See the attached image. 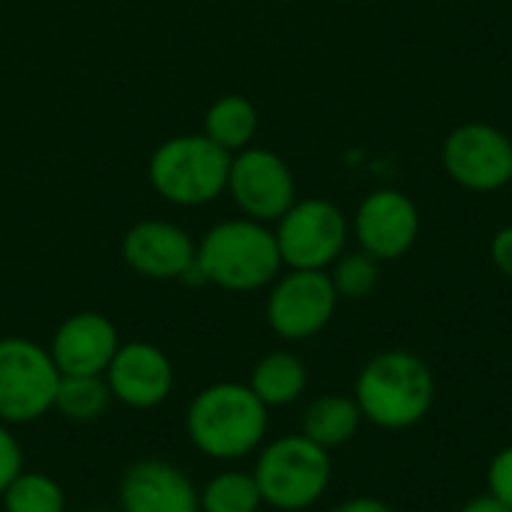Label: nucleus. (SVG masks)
I'll return each mask as SVG.
<instances>
[{"label":"nucleus","mask_w":512,"mask_h":512,"mask_svg":"<svg viewBox=\"0 0 512 512\" xmlns=\"http://www.w3.org/2000/svg\"><path fill=\"white\" fill-rule=\"evenodd\" d=\"M336 285L324 270H291L267 297V324L288 342L321 333L336 312Z\"/></svg>","instance_id":"obj_8"},{"label":"nucleus","mask_w":512,"mask_h":512,"mask_svg":"<svg viewBox=\"0 0 512 512\" xmlns=\"http://www.w3.org/2000/svg\"><path fill=\"white\" fill-rule=\"evenodd\" d=\"M492 258H495V264L507 276H512V228H504V231L495 234V240H492Z\"/></svg>","instance_id":"obj_25"},{"label":"nucleus","mask_w":512,"mask_h":512,"mask_svg":"<svg viewBox=\"0 0 512 512\" xmlns=\"http://www.w3.org/2000/svg\"><path fill=\"white\" fill-rule=\"evenodd\" d=\"M354 399L363 411V420L393 432L411 429L432 408L435 378L417 354L384 351L363 366Z\"/></svg>","instance_id":"obj_3"},{"label":"nucleus","mask_w":512,"mask_h":512,"mask_svg":"<svg viewBox=\"0 0 512 512\" xmlns=\"http://www.w3.org/2000/svg\"><path fill=\"white\" fill-rule=\"evenodd\" d=\"M420 231V216L411 198L393 189L372 192L357 213V240L372 258L405 255Z\"/></svg>","instance_id":"obj_15"},{"label":"nucleus","mask_w":512,"mask_h":512,"mask_svg":"<svg viewBox=\"0 0 512 512\" xmlns=\"http://www.w3.org/2000/svg\"><path fill=\"white\" fill-rule=\"evenodd\" d=\"M330 279H333L339 297L360 300V297L372 294V288L378 285V258H372L369 252L345 255V258H339L336 273Z\"/></svg>","instance_id":"obj_22"},{"label":"nucleus","mask_w":512,"mask_h":512,"mask_svg":"<svg viewBox=\"0 0 512 512\" xmlns=\"http://www.w3.org/2000/svg\"><path fill=\"white\" fill-rule=\"evenodd\" d=\"M444 165L468 189H477V192L498 189L510 183V138L486 123L459 126L444 144Z\"/></svg>","instance_id":"obj_11"},{"label":"nucleus","mask_w":512,"mask_h":512,"mask_svg":"<svg viewBox=\"0 0 512 512\" xmlns=\"http://www.w3.org/2000/svg\"><path fill=\"white\" fill-rule=\"evenodd\" d=\"M270 426V408L249 384L219 381L198 390L186 408V435L198 453L216 462H237L255 453Z\"/></svg>","instance_id":"obj_1"},{"label":"nucleus","mask_w":512,"mask_h":512,"mask_svg":"<svg viewBox=\"0 0 512 512\" xmlns=\"http://www.w3.org/2000/svg\"><path fill=\"white\" fill-rule=\"evenodd\" d=\"M225 192H231L246 219L276 222L294 207V174L273 150L246 147L231 156Z\"/></svg>","instance_id":"obj_9"},{"label":"nucleus","mask_w":512,"mask_h":512,"mask_svg":"<svg viewBox=\"0 0 512 512\" xmlns=\"http://www.w3.org/2000/svg\"><path fill=\"white\" fill-rule=\"evenodd\" d=\"M111 402L105 375H60L57 381L54 411L69 423H96Z\"/></svg>","instance_id":"obj_19"},{"label":"nucleus","mask_w":512,"mask_h":512,"mask_svg":"<svg viewBox=\"0 0 512 512\" xmlns=\"http://www.w3.org/2000/svg\"><path fill=\"white\" fill-rule=\"evenodd\" d=\"M489 495L512 510V447H504L489 465Z\"/></svg>","instance_id":"obj_24"},{"label":"nucleus","mask_w":512,"mask_h":512,"mask_svg":"<svg viewBox=\"0 0 512 512\" xmlns=\"http://www.w3.org/2000/svg\"><path fill=\"white\" fill-rule=\"evenodd\" d=\"M309 384L306 363L291 351H273L261 357L252 369L249 387L267 408H288L294 405Z\"/></svg>","instance_id":"obj_17"},{"label":"nucleus","mask_w":512,"mask_h":512,"mask_svg":"<svg viewBox=\"0 0 512 512\" xmlns=\"http://www.w3.org/2000/svg\"><path fill=\"white\" fill-rule=\"evenodd\" d=\"M459 512H512L507 504H501L498 498H492V495H483V498H474V501H468L465 507Z\"/></svg>","instance_id":"obj_27"},{"label":"nucleus","mask_w":512,"mask_h":512,"mask_svg":"<svg viewBox=\"0 0 512 512\" xmlns=\"http://www.w3.org/2000/svg\"><path fill=\"white\" fill-rule=\"evenodd\" d=\"M279 3H291V0H279Z\"/></svg>","instance_id":"obj_28"},{"label":"nucleus","mask_w":512,"mask_h":512,"mask_svg":"<svg viewBox=\"0 0 512 512\" xmlns=\"http://www.w3.org/2000/svg\"><path fill=\"white\" fill-rule=\"evenodd\" d=\"M24 471V450L12 432V426H6L0 420V495L6 492V486Z\"/></svg>","instance_id":"obj_23"},{"label":"nucleus","mask_w":512,"mask_h":512,"mask_svg":"<svg viewBox=\"0 0 512 512\" xmlns=\"http://www.w3.org/2000/svg\"><path fill=\"white\" fill-rule=\"evenodd\" d=\"M261 504L258 483L246 471H219L198 489L201 512H258Z\"/></svg>","instance_id":"obj_20"},{"label":"nucleus","mask_w":512,"mask_h":512,"mask_svg":"<svg viewBox=\"0 0 512 512\" xmlns=\"http://www.w3.org/2000/svg\"><path fill=\"white\" fill-rule=\"evenodd\" d=\"M3 512H66L63 486L39 471H21L0 495Z\"/></svg>","instance_id":"obj_21"},{"label":"nucleus","mask_w":512,"mask_h":512,"mask_svg":"<svg viewBox=\"0 0 512 512\" xmlns=\"http://www.w3.org/2000/svg\"><path fill=\"white\" fill-rule=\"evenodd\" d=\"M117 501L123 512H201L192 477L165 459H141L120 477Z\"/></svg>","instance_id":"obj_13"},{"label":"nucleus","mask_w":512,"mask_h":512,"mask_svg":"<svg viewBox=\"0 0 512 512\" xmlns=\"http://www.w3.org/2000/svg\"><path fill=\"white\" fill-rule=\"evenodd\" d=\"M261 501L276 512H300L318 504L330 486L333 462L330 450L318 447L306 435H282L258 453L252 471Z\"/></svg>","instance_id":"obj_5"},{"label":"nucleus","mask_w":512,"mask_h":512,"mask_svg":"<svg viewBox=\"0 0 512 512\" xmlns=\"http://www.w3.org/2000/svg\"><path fill=\"white\" fill-rule=\"evenodd\" d=\"M195 267L204 282L246 294L276 282L282 255L276 234L264 222L228 219L195 243Z\"/></svg>","instance_id":"obj_2"},{"label":"nucleus","mask_w":512,"mask_h":512,"mask_svg":"<svg viewBox=\"0 0 512 512\" xmlns=\"http://www.w3.org/2000/svg\"><path fill=\"white\" fill-rule=\"evenodd\" d=\"M330 512H396L387 501L381 498H351L339 507H333Z\"/></svg>","instance_id":"obj_26"},{"label":"nucleus","mask_w":512,"mask_h":512,"mask_svg":"<svg viewBox=\"0 0 512 512\" xmlns=\"http://www.w3.org/2000/svg\"><path fill=\"white\" fill-rule=\"evenodd\" d=\"M105 381L114 402L135 411H150L171 396L174 363L153 342H120L105 369Z\"/></svg>","instance_id":"obj_10"},{"label":"nucleus","mask_w":512,"mask_h":512,"mask_svg":"<svg viewBox=\"0 0 512 512\" xmlns=\"http://www.w3.org/2000/svg\"><path fill=\"white\" fill-rule=\"evenodd\" d=\"M363 423V411L354 396H321L306 405L300 420V435L324 450L348 444Z\"/></svg>","instance_id":"obj_16"},{"label":"nucleus","mask_w":512,"mask_h":512,"mask_svg":"<svg viewBox=\"0 0 512 512\" xmlns=\"http://www.w3.org/2000/svg\"><path fill=\"white\" fill-rule=\"evenodd\" d=\"M231 153L201 135H174L150 156L153 192L177 207H201L228 189Z\"/></svg>","instance_id":"obj_4"},{"label":"nucleus","mask_w":512,"mask_h":512,"mask_svg":"<svg viewBox=\"0 0 512 512\" xmlns=\"http://www.w3.org/2000/svg\"><path fill=\"white\" fill-rule=\"evenodd\" d=\"M345 240L348 225L342 210L321 198L294 204L276 228L282 264L291 270H324L342 255Z\"/></svg>","instance_id":"obj_7"},{"label":"nucleus","mask_w":512,"mask_h":512,"mask_svg":"<svg viewBox=\"0 0 512 512\" xmlns=\"http://www.w3.org/2000/svg\"><path fill=\"white\" fill-rule=\"evenodd\" d=\"M120 348L117 327L99 312H75L60 321L48 354L60 375H105Z\"/></svg>","instance_id":"obj_14"},{"label":"nucleus","mask_w":512,"mask_h":512,"mask_svg":"<svg viewBox=\"0 0 512 512\" xmlns=\"http://www.w3.org/2000/svg\"><path fill=\"white\" fill-rule=\"evenodd\" d=\"M510 183H512V174H510Z\"/></svg>","instance_id":"obj_29"},{"label":"nucleus","mask_w":512,"mask_h":512,"mask_svg":"<svg viewBox=\"0 0 512 512\" xmlns=\"http://www.w3.org/2000/svg\"><path fill=\"white\" fill-rule=\"evenodd\" d=\"M255 132H258V111L240 93L219 96L204 114V135L222 150H228L231 156L246 150Z\"/></svg>","instance_id":"obj_18"},{"label":"nucleus","mask_w":512,"mask_h":512,"mask_svg":"<svg viewBox=\"0 0 512 512\" xmlns=\"http://www.w3.org/2000/svg\"><path fill=\"white\" fill-rule=\"evenodd\" d=\"M120 255L144 279H186L195 267V240L174 222L144 219L126 231Z\"/></svg>","instance_id":"obj_12"},{"label":"nucleus","mask_w":512,"mask_h":512,"mask_svg":"<svg viewBox=\"0 0 512 512\" xmlns=\"http://www.w3.org/2000/svg\"><path fill=\"white\" fill-rule=\"evenodd\" d=\"M57 381L48 348L24 336L0 339V420L6 426H27L54 411Z\"/></svg>","instance_id":"obj_6"}]
</instances>
